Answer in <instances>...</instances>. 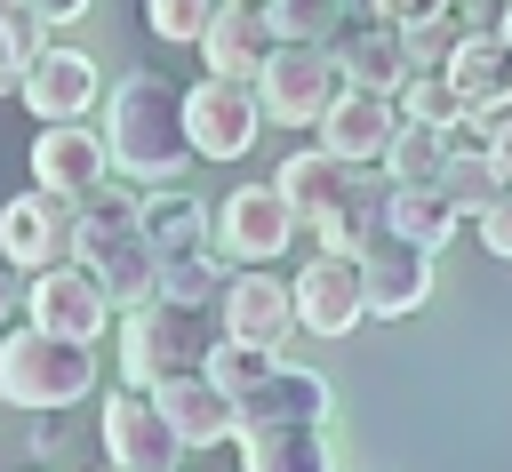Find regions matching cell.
Here are the masks:
<instances>
[{"mask_svg": "<svg viewBox=\"0 0 512 472\" xmlns=\"http://www.w3.org/2000/svg\"><path fill=\"white\" fill-rule=\"evenodd\" d=\"M216 312H224V336L288 344V328H296V280H272V264H232Z\"/></svg>", "mask_w": 512, "mask_h": 472, "instance_id": "cell-14", "label": "cell"}, {"mask_svg": "<svg viewBox=\"0 0 512 472\" xmlns=\"http://www.w3.org/2000/svg\"><path fill=\"white\" fill-rule=\"evenodd\" d=\"M336 56H344V80H352V88H376V96H400V80L416 72L408 32H400V24H376V16H368L360 32H344Z\"/></svg>", "mask_w": 512, "mask_h": 472, "instance_id": "cell-20", "label": "cell"}, {"mask_svg": "<svg viewBox=\"0 0 512 472\" xmlns=\"http://www.w3.org/2000/svg\"><path fill=\"white\" fill-rule=\"evenodd\" d=\"M96 392V352L80 344V336H48V328H16V336H0V400L8 408H40V416H56V408H72V400H88Z\"/></svg>", "mask_w": 512, "mask_h": 472, "instance_id": "cell-4", "label": "cell"}, {"mask_svg": "<svg viewBox=\"0 0 512 472\" xmlns=\"http://www.w3.org/2000/svg\"><path fill=\"white\" fill-rule=\"evenodd\" d=\"M96 440H104V456H112V464H128V472H176V464H184V432L168 424V408H160L144 384L104 392Z\"/></svg>", "mask_w": 512, "mask_h": 472, "instance_id": "cell-7", "label": "cell"}, {"mask_svg": "<svg viewBox=\"0 0 512 472\" xmlns=\"http://www.w3.org/2000/svg\"><path fill=\"white\" fill-rule=\"evenodd\" d=\"M240 472H248V464H240Z\"/></svg>", "mask_w": 512, "mask_h": 472, "instance_id": "cell-42", "label": "cell"}, {"mask_svg": "<svg viewBox=\"0 0 512 472\" xmlns=\"http://www.w3.org/2000/svg\"><path fill=\"white\" fill-rule=\"evenodd\" d=\"M352 80H344V56H336V40H280V56L264 64V80H256V96H264V120L272 128H320L328 112H336V96H344Z\"/></svg>", "mask_w": 512, "mask_h": 472, "instance_id": "cell-5", "label": "cell"}, {"mask_svg": "<svg viewBox=\"0 0 512 472\" xmlns=\"http://www.w3.org/2000/svg\"><path fill=\"white\" fill-rule=\"evenodd\" d=\"M240 8H272V0H240Z\"/></svg>", "mask_w": 512, "mask_h": 472, "instance_id": "cell-39", "label": "cell"}, {"mask_svg": "<svg viewBox=\"0 0 512 472\" xmlns=\"http://www.w3.org/2000/svg\"><path fill=\"white\" fill-rule=\"evenodd\" d=\"M72 240H80V200H64V192H48V184H32V192H16V200L0 208V256H8L16 272L64 264Z\"/></svg>", "mask_w": 512, "mask_h": 472, "instance_id": "cell-10", "label": "cell"}, {"mask_svg": "<svg viewBox=\"0 0 512 472\" xmlns=\"http://www.w3.org/2000/svg\"><path fill=\"white\" fill-rule=\"evenodd\" d=\"M16 304H24V280H16V264H0V336H8V320H16Z\"/></svg>", "mask_w": 512, "mask_h": 472, "instance_id": "cell-36", "label": "cell"}, {"mask_svg": "<svg viewBox=\"0 0 512 472\" xmlns=\"http://www.w3.org/2000/svg\"><path fill=\"white\" fill-rule=\"evenodd\" d=\"M40 48H48V16H32L24 0H0V96L24 88V72H32Z\"/></svg>", "mask_w": 512, "mask_h": 472, "instance_id": "cell-28", "label": "cell"}, {"mask_svg": "<svg viewBox=\"0 0 512 472\" xmlns=\"http://www.w3.org/2000/svg\"><path fill=\"white\" fill-rule=\"evenodd\" d=\"M104 136H112V168L136 176V184H176V168L200 160L192 136H184V96H168L160 72H120L112 80Z\"/></svg>", "mask_w": 512, "mask_h": 472, "instance_id": "cell-1", "label": "cell"}, {"mask_svg": "<svg viewBox=\"0 0 512 472\" xmlns=\"http://www.w3.org/2000/svg\"><path fill=\"white\" fill-rule=\"evenodd\" d=\"M296 232H304V216L288 208L280 184H240V192H224V208L208 224V248L224 264H280Z\"/></svg>", "mask_w": 512, "mask_h": 472, "instance_id": "cell-6", "label": "cell"}, {"mask_svg": "<svg viewBox=\"0 0 512 472\" xmlns=\"http://www.w3.org/2000/svg\"><path fill=\"white\" fill-rule=\"evenodd\" d=\"M400 96H376V88H344L336 96V112L312 128L328 152H344L352 168H384V152H392V136H400Z\"/></svg>", "mask_w": 512, "mask_h": 472, "instance_id": "cell-15", "label": "cell"}, {"mask_svg": "<svg viewBox=\"0 0 512 472\" xmlns=\"http://www.w3.org/2000/svg\"><path fill=\"white\" fill-rule=\"evenodd\" d=\"M72 256L104 280V296L128 312V304H144V296H160V240L144 232V192H120L112 176L80 200V240H72Z\"/></svg>", "mask_w": 512, "mask_h": 472, "instance_id": "cell-2", "label": "cell"}, {"mask_svg": "<svg viewBox=\"0 0 512 472\" xmlns=\"http://www.w3.org/2000/svg\"><path fill=\"white\" fill-rule=\"evenodd\" d=\"M104 176H112V136H96L88 120H40V136H32V184H48L64 200H88Z\"/></svg>", "mask_w": 512, "mask_h": 472, "instance_id": "cell-12", "label": "cell"}, {"mask_svg": "<svg viewBox=\"0 0 512 472\" xmlns=\"http://www.w3.org/2000/svg\"><path fill=\"white\" fill-rule=\"evenodd\" d=\"M272 368H280V344H248V336H224V344L208 352V376H216L232 400H248V392H256Z\"/></svg>", "mask_w": 512, "mask_h": 472, "instance_id": "cell-30", "label": "cell"}, {"mask_svg": "<svg viewBox=\"0 0 512 472\" xmlns=\"http://www.w3.org/2000/svg\"><path fill=\"white\" fill-rule=\"evenodd\" d=\"M384 224H392V232H408V240H424V248H448V240H456L472 216L448 200V184H392Z\"/></svg>", "mask_w": 512, "mask_h": 472, "instance_id": "cell-24", "label": "cell"}, {"mask_svg": "<svg viewBox=\"0 0 512 472\" xmlns=\"http://www.w3.org/2000/svg\"><path fill=\"white\" fill-rule=\"evenodd\" d=\"M496 168H504V184H512V112L496 120Z\"/></svg>", "mask_w": 512, "mask_h": 472, "instance_id": "cell-37", "label": "cell"}, {"mask_svg": "<svg viewBox=\"0 0 512 472\" xmlns=\"http://www.w3.org/2000/svg\"><path fill=\"white\" fill-rule=\"evenodd\" d=\"M360 320H376L368 312V280H360V256H336V248H320L304 272H296V328L304 336H352Z\"/></svg>", "mask_w": 512, "mask_h": 472, "instance_id": "cell-11", "label": "cell"}, {"mask_svg": "<svg viewBox=\"0 0 512 472\" xmlns=\"http://www.w3.org/2000/svg\"><path fill=\"white\" fill-rule=\"evenodd\" d=\"M240 464L248 472H336L328 424H240Z\"/></svg>", "mask_w": 512, "mask_h": 472, "instance_id": "cell-21", "label": "cell"}, {"mask_svg": "<svg viewBox=\"0 0 512 472\" xmlns=\"http://www.w3.org/2000/svg\"><path fill=\"white\" fill-rule=\"evenodd\" d=\"M448 80H456L464 112L504 120V112H512V40H504L496 24H480V32H472V40L448 56Z\"/></svg>", "mask_w": 512, "mask_h": 472, "instance_id": "cell-19", "label": "cell"}, {"mask_svg": "<svg viewBox=\"0 0 512 472\" xmlns=\"http://www.w3.org/2000/svg\"><path fill=\"white\" fill-rule=\"evenodd\" d=\"M224 256L216 248H184V256H160V296L176 304H224Z\"/></svg>", "mask_w": 512, "mask_h": 472, "instance_id": "cell-29", "label": "cell"}, {"mask_svg": "<svg viewBox=\"0 0 512 472\" xmlns=\"http://www.w3.org/2000/svg\"><path fill=\"white\" fill-rule=\"evenodd\" d=\"M440 184H448V200H456L464 216H480V208H488V200L504 192V168H496V144H488V152H448V176H440Z\"/></svg>", "mask_w": 512, "mask_h": 472, "instance_id": "cell-31", "label": "cell"}, {"mask_svg": "<svg viewBox=\"0 0 512 472\" xmlns=\"http://www.w3.org/2000/svg\"><path fill=\"white\" fill-rule=\"evenodd\" d=\"M352 176H360V168H352L344 152H328V144H312V152H288L272 184L288 192V208H296L304 224H320V216H328V208H336V200L352 192Z\"/></svg>", "mask_w": 512, "mask_h": 472, "instance_id": "cell-22", "label": "cell"}, {"mask_svg": "<svg viewBox=\"0 0 512 472\" xmlns=\"http://www.w3.org/2000/svg\"><path fill=\"white\" fill-rule=\"evenodd\" d=\"M280 40H288V32L272 24V8H240V0H232V8L208 24L200 64H208L216 80H248V88H256V80H264V64L280 56Z\"/></svg>", "mask_w": 512, "mask_h": 472, "instance_id": "cell-17", "label": "cell"}, {"mask_svg": "<svg viewBox=\"0 0 512 472\" xmlns=\"http://www.w3.org/2000/svg\"><path fill=\"white\" fill-rule=\"evenodd\" d=\"M272 24L288 40H336L344 32V0H272Z\"/></svg>", "mask_w": 512, "mask_h": 472, "instance_id": "cell-33", "label": "cell"}, {"mask_svg": "<svg viewBox=\"0 0 512 472\" xmlns=\"http://www.w3.org/2000/svg\"><path fill=\"white\" fill-rule=\"evenodd\" d=\"M224 8H232V0H144V24H152L160 40L200 48V40H208V24H216Z\"/></svg>", "mask_w": 512, "mask_h": 472, "instance_id": "cell-32", "label": "cell"}, {"mask_svg": "<svg viewBox=\"0 0 512 472\" xmlns=\"http://www.w3.org/2000/svg\"><path fill=\"white\" fill-rule=\"evenodd\" d=\"M256 128H264V96L248 80H216L208 72L200 88H184V136H192L200 160H240L256 144Z\"/></svg>", "mask_w": 512, "mask_h": 472, "instance_id": "cell-9", "label": "cell"}, {"mask_svg": "<svg viewBox=\"0 0 512 472\" xmlns=\"http://www.w3.org/2000/svg\"><path fill=\"white\" fill-rule=\"evenodd\" d=\"M24 312H32V328H48V336H80V344H96V336L112 328L120 304L104 296V280H96L80 256H64V264H40V272H32Z\"/></svg>", "mask_w": 512, "mask_h": 472, "instance_id": "cell-8", "label": "cell"}, {"mask_svg": "<svg viewBox=\"0 0 512 472\" xmlns=\"http://www.w3.org/2000/svg\"><path fill=\"white\" fill-rule=\"evenodd\" d=\"M328 376L312 368H272L248 400H240V424H328Z\"/></svg>", "mask_w": 512, "mask_h": 472, "instance_id": "cell-23", "label": "cell"}, {"mask_svg": "<svg viewBox=\"0 0 512 472\" xmlns=\"http://www.w3.org/2000/svg\"><path fill=\"white\" fill-rule=\"evenodd\" d=\"M224 344V312L216 304H176V296H144L120 312V376L128 384H160L184 368H208V352Z\"/></svg>", "mask_w": 512, "mask_h": 472, "instance_id": "cell-3", "label": "cell"}, {"mask_svg": "<svg viewBox=\"0 0 512 472\" xmlns=\"http://www.w3.org/2000/svg\"><path fill=\"white\" fill-rule=\"evenodd\" d=\"M16 96L32 104V120H80V112L96 104V56H80V48H40Z\"/></svg>", "mask_w": 512, "mask_h": 472, "instance_id": "cell-18", "label": "cell"}, {"mask_svg": "<svg viewBox=\"0 0 512 472\" xmlns=\"http://www.w3.org/2000/svg\"><path fill=\"white\" fill-rule=\"evenodd\" d=\"M32 16H48V24H80L88 16V0H24Z\"/></svg>", "mask_w": 512, "mask_h": 472, "instance_id": "cell-35", "label": "cell"}, {"mask_svg": "<svg viewBox=\"0 0 512 472\" xmlns=\"http://www.w3.org/2000/svg\"><path fill=\"white\" fill-rule=\"evenodd\" d=\"M496 32H504V40H512V0H504V16H496Z\"/></svg>", "mask_w": 512, "mask_h": 472, "instance_id": "cell-38", "label": "cell"}, {"mask_svg": "<svg viewBox=\"0 0 512 472\" xmlns=\"http://www.w3.org/2000/svg\"><path fill=\"white\" fill-rule=\"evenodd\" d=\"M208 224H216V208H208V200H192L184 184H152V192H144V232L160 240V256L208 248Z\"/></svg>", "mask_w": 512, "mask_h": 472, "instance_id": "cell-25", "label": "cell"}, {"mask_svg": "<svg viewBox=\"0 0 512 472\" xmlns=\"http://www.w3.org/2000/svg\"><path fill=\"white\" fill-rule=\"evenodd\" d=\"M472 8H504V0H472Z\"/></svg>", "mask_w": 512, "mask_h": 472, "instance_id": "cell-40", "label": "cell"}, {"mask_svg": "<svg viewBox=\"0 0 512 472\" xmlns=\"http://www.w3.org/2000/svg\"><path fill=\"white\" fill-rule=\"evenodd\" d=\"M152 400L168 408V424L184 432V448H224V440H240V400H232L208 368L160 376V384H152Z\"/></svg>", "mask_w": 512, "mask_h": 472, "instance_id": "cell-16", "label": "cell"}, {"mask_svg": "<svg viewBox=\"0 0 512 472\" xmlns=\"http://www.w3.org/2000/svg\"><path fill=\"white\" fill-rule=\"evenodd\" d=\"M384 200H392V176H384V184L352 176V192H344V200H336V208L312 224V232H320V248H336V256H360V248L384 232Z\"/></svg>", "mask_w": 512, "mask_h": 472, "instance_id": "cell-26", "label": "cell"}, {"mask_svg": "<svg viewBox=\"0 0 512 472\" xmlns=\"http://www.w3.org/2000/svg\"><path fill=\"white\" fill-rule=\"evenodd\" d=\"M360 280H368V312H376V320H408V312L432 296V248L384 224V232L360 248Z\"/></svg>", "mask_w": 512, "mask_h": 472, "instance_id": "cell-13", "label": "cell"}, {"mask_svg": "<svg viewBox=\"0 0 512 472\" xmlns=\"http://www.w3.org/2000/svg\"><path fill=\"white\" fill-rule=\"evenodd\" d=\"M104 472H128V464H104Z\"/></svg>", "mask_w": 512, "mask_h": 472, "instance_id": "cell-41", "label": "cell"}, {"mask_svg": "<svg viewBox=\"0 0 512 472\" xmlns=\"http://www.w3.org/2000/svg\"><path fill=\"white\" fill-rule=\"evenodd\" d=\"M472 224H480V248L512 264V184H504V192H496V200H488V208H480Z\"/></svg>", "mask_w": 512, "mask_h": 472, "instance_id": "cell-34", "label": "cell"}, {"mask_svg": "<svg viewBox=\"0 0 512 472\" xmlns=\"http://www.w3.org/2000/svg\"><path fill=\"white\" fill-rule=\"evenodd\" d=\"M384 176H392V184H440V176H448V128L400 120V136H392V152H384Z\"/></svg>", "mask_w": 512, "mask_h": 472, "instance_id": "cell-27", "label": "cell"}]
</instances>
